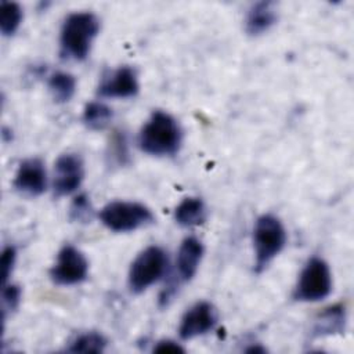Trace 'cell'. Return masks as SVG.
Wrapping results in <instances>:
<instances>
[{"mask_svg":"<svg viewBox=\"0 0 354 354\" xmlns=\"http://www.w3.org/2000/svg\"><path fill=\"white\" fill-rule=\"evenodd\" d=\"M183 145V129L165 111H153L140 130L138 147L152 156H173Z\"/></svg>","mask_w":354,"mask_h":354,"instance_id":"cell-1","label":"cell"},{"mask_svg":"<svg viewBox=\"0 0 354 354\" xmlns=\"http://www.w3.org/2000/svg\"><path fill=\"white\" fill-rule=\"evenodd\" d=\"M100 32V19L94 12L77 11L69 14L59 30V54L68 61H84Z\"/></svg>","mask_w":354,"mask_h":354,"instance_id":"cell-2","label":"cell"},{"mask_svg":"<svg viewBox=\"0 0 354 354\" xmlns=\"http://www.w3.org/2000/svg\"><path fill=\"white\" fill-rule=\"evenodd\" d=\"M286 230L274 214H263L256 220L253 228L254 270L261 272L285 248Z\"/></svg>","mask_w":354,"mask_h":354,"instance_id":"cell-3","label":"cell"},{"mask_svg":"<svg viewBox=\"0 0 354 354\" xmlns=\"http://www.w3.org/2000/svg\"><path fill=\"white\" fill-rule=\"evenodd\" d=\"M167 264V253L160 246L152 245L145 248L130 264L127 274V285L130 290L136 295L147 290L163 278Z\"/></svg>","mask_w":354,"mask_h":354,"instance_id":"cell-4","label":"cell"},{"mask_svg":"<svg viewBox=\"0 0 354 354\" xmlns=\"http://www.w3.org/2000/svg\"><path fill=\"white\" fill-rule=\"evenodd\" d=\"M101 223L113 232H130L153 223L148 206L134 201H112L100 210Z\"/></svg>","mask_w":354,"mask_h":354,"instance_id":"cell-5","label":"cell"},{"mask_svg":"<svg viewBox=\"0 0 354 354\" xmlns=\"http://www.w3.org/2000/svg\"><path fill=\"white\" fill-rule=\"evenodd\" d=\"M332 292V274L328 263L321 257H311L300 271L293 289V299L297 301H319Z\"/></svg>","mask_w":354,"mask_h":354,"instance_id":"cell-6","label":"cell"},{"mask_svg":"<svg viewBox=\"0 0 354 354\" xmlns=\"http://www.w3.org/2000/svg\"><path fill=\"white\" fill-rule=\"evenodd\" d=\"M87 275L88 261L86 256L73 245L62 246L50 270L51 281L61 286H71L83 282Z\"/></svg>","mask_w":354,"mask_h":354,"instance_id":"cell-7","label":"cell"},{"mask_svg":"<svg viewBox=\"0 0 354 354\" xmlns=\"http://www.w3.org/2000/svg\"><path fill=\"white\" fill-rule=\"evenodd\" d=\"M84 178V163L77 153H64L54 165L53 191L55 196H66L77 191Z\"/></svg>","mask_w":354,"mask_h":354,"instance_id":"cell-8","label":"cell"},{"mask_svg":"<svg viewBox=\"0 0 354 354\" xmlns=\"http://www.w3.org/2000/svg\"><path fill=\"white\" fill-rule=\"evenodd\" d=\"M218 315L210 301H198L189 307L180 322L178 335L183 340H191L210 332L217 324Z\"/></svg>","mask_w":354,"mask_h":354,"instance_id":"cell-9","label":"cell"},{"mask_svg":"<svg viewBox=\"0 0 354 354\" xmlns=\"http://www.w3.org/2000/svg\"><path fill=\"white\" fill-rule=\"evenodd\" d=\"M140 91L137 72L131 66H119L106 73L97 88L101 98H131Z\"/></svg>","mask_w":354,"mask_h":354,"instance_id":"cell-10","label":"cell"},{"mask_svg":"<svg viewBox=\"0 0 354 354\" xmlns=\"http://www.w3.org/2000/svg\"><path fill=\"white\" fill-rule=\"evenodd\" d=\"M14 188L24 196L35 198L47 188V173L41 159L29 158L19 163L12 181Z\"/></svg>","mask_w":354,"mask_h":354,"instance_id":"cell-11","label":"cell"},{"mask_svg":"<svg viewBox=\"0 0 354 354\" xmlns=\"http://www.w3.org/2000/svg\"><path fill=\"white\" fill-rule=\"evenodd\" d=\"M203 254V243L196 236H187L181 242L176 257V272L181 282H188L195 277Z\"/></svg>","mask_w":354,"mask_h":354,"instance_id":"cell-12","label":"cell"},{"mask_svg":"<svg viewBox=\"0 0 354 354\" xmlns=\"http://www.w3.org/2000/svg\"><path fill=\"white\" fill-rule=\"evenodd\" d=\"M278 19L277 4L272 1L254 3L245 18V30L250 36H259L270 30Z\"/></svg>","mask_w":354,"mask_h":354,"instance_id":"cell-13","label":"cell"},{"mask_svg":"<svg viewBox=\"0 0 354 354\" xmlns=\"http://www.w3.org/2000/svg\"><path fill=\"white\" fill-rule=\"evenodd\" d=\"M346 308L342 304H335L324 308L315 318L313 328L314 336H326L343 333L346 328Z\"/></svg>","mask_w":354,"mask_h":354,"instance_id":"cell-14","label":"cell"},{"mask_svg":"<svg viewBox=\"0 0 354 354\" xmlns=\"http://www.w3.org/2000/svg\"><path fill=\"white\" fill-rule=\"evenodd\" d=\"M174 220L181 227H195L206 220V206L201 198H185L183 199L176 210Z\"/></svg>","mask_w":354,"mask_h":354,"instance_id":"cell-15","label":"cell"},{"mask_svg":"<svg viewBox=\"0 0 354 354\" xmlns=\"http://www.w3.org/2000/svg\"><path fill=\"white\" fill-rule=\"evenodd\" d=\"M48 91L51 93L55 102L64 104L71 101V98L75 95L76 91V79L73 75L58 71L48 76L47 80Z\"/></svg>","mask_w":354,"mask_h":354,"instance_id":"cell-16","label":"cell"},{"mask_svg":"<svg viewBox=\"0 0 354 354\" xmlns=\"http://www.w3.org/2000/svg\"><path fill=\"white\" fill-rule=\"evenodd\" d=\"M113 119V111L101 101H91L83 109V122L90 130H104Z\"/></svg>","mask_w":354,"mask_h":354,"instance_id":"cell-17","label":"cell"},{"mask_svg":"<svg viewBox=\"0 0 354 354\" xmlns=\"http://www.w3.org/2000/svg\"><path fill=\"white\" fill-rule=\"evenodd\" d=\"M108 340L100 332L90 330L77 335L66 348L69 353H102L106 347Z\"/></svg>","mask_w":354,"mask_h":354,"instance_id":"cell-18","label":"cell"},{"mask_svg":"<svg viewBox=\"0 0 354 354\" xmlns=\"http://www.w3.org/2000/svg\"><path fill=\"white\" fill-rule=\"evenodd\" d=\"M22 8L14 1L0 3V30L3 36H12L22 22Z\"/></svg>","mask_w":354,"mask_h":354,"instance_id":"cell-19","label":"cell"},{"mask_svg":"<svg viewBox=\"0 0 354 354\" xmlns=\"http://www.w3.org/2000/svg\"><path fill=\"white\" fill-rule=\"evenodd\" d=\"M93 217V206L86 194H79L71 203L69 218L76 223H90Z\"/></svg>","mask_w":354,"mask_h":354,"instance_id":"cell-20","label":"cell"},{"mask_svg":"<svg viewBox=\"0 0 354 354\" xmlns=\"http://www.w3.org/2000/svg\"><path fill=\"white\" fill-rule=\"evenodd\" d=\"M21 301V288L18 285L14 283H6L3 285L1 289V315H3V321L6 319V314L7 311H14L18 308Z\"/></svg>","mask_w":354,"mask_h":354,"instance_id":"cell-21","label":"cell"},{"mask_svg":"<svg viewBox=\"0 0 354 354\" xmlns=\"http://www.w3.org/2000/svg\"><path fill=\"white\" fill-rule=\"evenodd\" d=\"M15 261H17V250L14 246H6L1 252V281L3 285L8 283V279L14 271L15 267Z\"/></svg>","mask_w":354,"mask_h":354,"instance_id":"cell-22","label":"cell"},{"mask_svg":"<svg viewBox=\"0 0 354 354\" xmlns=\"http://www.w3.org/2000/svg\"><path fill=\"white\" fill-rule=\"evenodd\" d=\"M185 348L181 347L174 340H160L153 346V353H184Z\"/></svg>","mask_w":354,"mask_h":354,"instance_id":"cell-23","label":"cell"},{"mask_svg":"<svg viewBox=\"0 0 354 354\" xmlns=\"http://www.w3.org/2000/svg\"><path fill=\"white\" fill-rule=\"evenodd\" d=\"M248 353H266L267 350L264 347H260V346H252L249 348H246Z\"/></svg>","mask_w":354,"mask_h":354,"instance_id":"cell-24","label":"cell"}]
</instances>
